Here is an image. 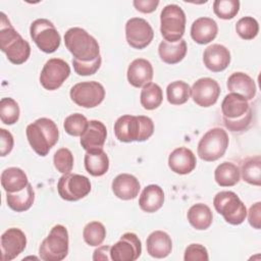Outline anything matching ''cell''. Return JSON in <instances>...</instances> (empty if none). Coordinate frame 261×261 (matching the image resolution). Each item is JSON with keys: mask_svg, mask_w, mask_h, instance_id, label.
<instances>
[{"mask_svg": "<svg viewBox=\"0 0 261 261\" xmlns=\"http://www.w3.org/2000/svg\"><path fill=\"white\" fill-rule=\"evenodd\" d=\"M222 120L225 127L232 133L246 130L253 118V111L247 99L243 96L229 93L221 103Z\"/></svg>", "mask_w": 261, "mask_h": 261, "instance_id": "cell-1", "label": "cell"}, {"mask_svg": "<svg viewBox=\"0 0 261 261\" xmlns=\"http://www.w3.org/2000/svg\"><path fill=\"white\" fill-rule=\"evenodd\" d=\"M0 49L13 64L24 63L31 55V46L13 28L4 12L0 13Z\"/></svg>", "mask_w": 261, "mask_h": 261, "instance_id": "cell-2", "label": "cell"}, {"mask_svg": "<svg viewBox=\"0 0 261 261\" xmlns=\"http://www.w3.org/2000/svg\"><path fill=\"white\" fill-rule=\"evenodd\" d=\"M154 133L153 120L145 115H122L114 123V134L123 143L144 142Z\"/></svg>", "mask_w": 261, "mask_h": 261, "instance_id": "cell-3", "label": "cell"}, {"mask_svg": "<svg viewBox=\"0 0 261 261\" xmlns=\"http://www.w3.org/2000/svg\"><path fill=\"white\" fill-rule=\"evenodd\" d=\"M28 141L40 156H46L58 142L59 130L56 123L47 117H41L30 123L25 129Z\"/></svg>", "mask_w": 261, "mask_h": 261, "instance_id": "cell-4", "label": "cell"}, {"mask_svg": "<svg viewBox=\"0 0 261 261\" xmlns=\"http://www.w3.org/2000/svg\"><path fill=\"white\" fill-rule=\"evenodd\" d=\"M64 44L74 59L93 61L100 56L97 40L82 28H70L64 34Z\"/></svg>", "mask_w": 261, "mask_h": 261, "instance_id": "cell-5", "label": "cell"}, {"mask_svg": "<svg viewBox=\"0 0 261 261\" xmlns=\"http://www.w3.org/2000/svg\"><path fill=\"white\" fill-rule=\"evenodd\" d=\"M69 238L65 226L54 225L39 247L40 258L44 261H61L68 254Z\"/></svg>", "mask_w": 261, "mask_h": 261, "instance_id": "cell-6", "label": "cell"}, {"mask_svg": "<svg viewBox=\"0 0 261 261\" xmlns=\"http://www.w3.org/2000/svg\"><path fill=\"white\" fill-rule=\"evenodd\" d=\"M213 206L224 220L232 225L243 223L247 217V208L240 197L232 191H222L215 195Z\"/></svg>", "mask_w": 261, "mask_h": 261, "instance_id": "cell-7", "label": "cell"}, {"mask_svg": "<svg viewBox=\"0 0 261 261\" xmlns=\"http://www.w3.org/2000/svg\"><path fill=\"white\" fill-rule=\"evenodd\" d=\"M228 143L227 133L221 127H213L205 133L199 141L197 153L202 160L213 162L224 155Z\"/></svg>", "mask_w": 261, "mask_h": 261, "instance_id": "cell-8", "label": "cell"}, {"mask_svg": "<svg viewBox=\"0 0 261 261\" xmlns=\"http://www.w3.org/2000/svg\"><path fill=\"white\" fill-rule=\"evenodd\" d=\"M186 14L176 4L166 5L160 14V32L165 41L173 43L182 39L186 30Z\"/></svg>", "mask_w": 261, "mask_h": 261, "instance_id": "cell-9", "label": "cell"}, {"mask_svg": "<svg viewBox=\"0 0 261 261\" xmlns=\"http://www.w3.org/2000/svg\"><path fill=\"white\" fill-rule=\"evenodd\" d=\"M31 38L37 47L45 53L55 52L61 42V37L52 21L46 18H38L31 23Z\"/></svg>", "mask_w": 261, "mask_h": 261, "instance_id": "cell-10", "label": "cell"}, {"mask_svg": "<svg viewBox=\"0 0 261 261\" xmlns=\"http://www.w3.org/2000/svg\"><path fill=\"white\" fill-rule=\"evenodd\" d=\"M57 191L59 196L65 201H79L90 194L91 181L82 174L65 173L58 179Z\"/></svg>", "mask_w": 261, "mask_h": 261, "instance_id": "cell-11", "label": "cell"}, {"mask_svg": "<svg viewBox=\"0 0 261 261\" xmlns=\"http://www.w3.org/2000/svg\"><path fill=\"white\" fill-rule=\"evenodd\" d=\"M70 99L84 108H94L101 104L105 98L104 87L95 81L75 84L69 92Z\"/></svg>", "mask_w": 261, "mask_h": 261, "instance_id": "cell-12", "label": "cell"}, {"mask_svg": "<svg viewBox=\"0 0 261 261\" xmlns=\"http://www.w3.org/2000/svg\"><path fill=\"white\" fill-rule=\"evenodd\" d=\"M70 74V67L60 58H51L43 66L40 73V83L48 91L57 90Z\"/></svg>", "mask_w": 261, "mask_h": 261, "instance_id": "cell-13", "label": "cell"}, {"mask_svg": "<svg viewBox=\"0 0 261 261\" xmlns=\"http://www.w3.org/2000/svg\"><path fill=\"white\" fill-rule=\"evenodd\" d=\"M154 38L151 24L144 18L133 17L125 23V39L127 44L135 49H144L150 45Z\"/></svg>", "mask_w": 261, "mask_h": 261, "instance_id": "cell-14", "label": "cell"}, {"mask_svg": "<svg viewBox=\"0 0 261 261\" xmlns=\"http://www.w3.org/2000/svg\"><path fill=\"white\" fill-rule=\"evenodd\" d=\"M142 253V243L134 232H125L111 246L110 256L113 261H135Z\"/></svg>", "mask_w": 261, "mask_h": 261, "instance_id": "cell-15", "label": "cell"}, {"mask_svg": "<svg viewBox=\"0 0 261 261\" xmlns=\"http://www.w3.org/2000/svg\"><path fill=\"white\" fill-rule=\"evenodd\" d=\"M191 95L197 105L210 107L217 102L220 95V87L218 83L211 77H201L193 84Z\"/></svg>", "mask_w": 261, "mask_h": 261, "instance_id": "cell-16", "label": "cell"}, {"mask_svg": "<svg viewBox=\"0 0 261 261\" xmlns=\"http://www.w3.org/2000/svg\"><path fill=\"white\" fill-rule=\"evenodd\" d=\"M27 237L17 227H10L1 236V258L2 261H11L24 251Z\"/></svg>", "mask_w": 261, "mask_h": 261, "instance_id": "cell-17", "label": "cell"}, {"mask_svg": "<svg viewBox=\"0 0 261 261\" xmlns=\"http://www.w3.org/2000/svg\"><path fill=\"white\" fill-rule=\"evenodd\" d=\"M107 138V128L100 120H90L81 136V145L86 151L103 149Z\"/></svg>", "mask_w": 261, "mask_h": 261, "instance_id": "cell-18", "label": "cell"}, {"mask_svg": "<svg viewBox=\"0 0 261 261\" xmlns=\"http://www.w3.org/2000/svg\"><path fill=\"white\" fill-rule=\"evenodd\" d=\"M204 65L213 72L224 70L230 63L229 50L220 44L208 46L203 53Z\"/></svg>", "mask_w": 261, "mask_h": 261, "instance_id": "cell-19", "label": "cell"}, {"mask_svg": "<svg viewBox=\"0 0 261 261\" xmlns=\"http://www.w3.org/2000/svg\"><path fill=\"white\" fill-rule=\"evenodd\" d=\"M153 66L151 62L145 58H137L133 60L127 67V81L135 88H142L151 83L153 79Z\"/></svg>", "mask_w": 261, "mask_h": 261, "instance_id": "cell-20", "label": "cell"}, {"mask_svg": "<svg viewBox=\"0 0 261 261\" xmlns=\"http://www.w3.org/2000/svg\"><path fill=\"white\" fill-rule=\"evenodd\" d=\"M197 164V159L192 150L186 147L174 149L168 157V166L171 171L177 174H188L192 172Z\"/></svg>", "mask_w": 261, "mask_h": 261, "instance_id": "cell-21", "label": "cell"}, {"mask_svg": "<svg viewBox=\"0 0 261 261\" xmlns=\"http://www.w3.org/2000/svg\"><path fill=\"white\" fill-rule=\"evenodd\" d=\"M113 194L121 200L127 201L135 199L140 192L141 185L136 176L128 173H120L112 180Z\"/></svg>", "mask_w": 261, "mask_h": 261, "instance_id": "cell-22", "label": "cell"}, {"mask_svg": "<svg viewBox=\"0 0 261 261\" xmlns=\"http://www.w3.org/2000/svg\"><path fill=\"white\" fill-rule=\"evenodd\" d=\"M217 33V23L211 17H199L192 23L191 27V37L200 45H205L213 41L216 38Z\"/></svg>", "mask_w": 261, "mask_h": 261, "instance_id": "cell-23", "label": "cell"}, {"mask_svg": "<svg viewBox=\"0 0 261 261\" xmlns=\"http://www.w3.org/2000/svg\"><path fill=\"white\" fill-rule=\"evenodd\" d=\"M226 86L230 93L239 94L248 101L255 97L257 91L254 80L249 74L242 71L231 73L227 79Z\"/></svg>", "mask_w": 261, "mask_h": 261, "instance_id": "cell-24", "label": "cell"}, {"mask_svg": "<svg viewBox=\"0 0 261 261\" xmlns=\"http://www.w3.org/2000/svg\"><path fill=\"white\" fill-rule=\"evenodd\" d=\"M146 247L150 256L153 258L162 259L171 253L172 241L167 232L162 230H155L148 236Z\"/></svg>", "mask_w": 261, "mask_h": 261, "instance_id": "cell-25", "label": "cell"}, {"mask_svg": "<svg viewBox=\"0 0 261 261\" xmlns=\"http://www.w3.org/2000/svg\"><path fill=\"white\" fill-rule=\"evenodd\" d=\"M164 203V192L158 185H149L144 188L139 198L140 208L147 213L158 211Z\"/></svg>", "mask_w": 261, "mask_h": 261, "instance_id": "cell-26", "label": "cell"}, {"mask_svg": "<svg viewBox=\"0 0 261 261\" xmlns=\"http://www.w3.org/2000/svg\"><path fill=\"white\" fill-rule=\"evenodd\" d=\"M187 50V43L184 39L173 43L163 40L158 46L159 57L167 64H176L180 62L185 58Z\"/></svg>", "mask_w": 261, "mask_h": 261, "instance_id": "cell-27", "label": "cell"}, {"mask_svg": "<svg viewBox=\"0 0 261 261\" xmlns=\"http://www.w3.org/2000/svg\"><path fill=\"white\" fill-rule=\"evenodd\" d=\"M84 163L86 170L93 176H102L109 169V158L103 149L87 151Z\"/></svg>", "mask_w": 261, "mask_h": 261, "instance_id": "cell-28", "label": "cell"}, {"mask_svg": "<svg viewBox=\"0 0 261 261\" xmlns=\"http://www.w3.org/2000/svg\"><path fill=\"white\" fill-rule=\"evenodd\" d=\"M29 184L25 172L18 167H8L1 173V185L6 193L21 191Z\"/></svg>", "mask_w": 261, "mask_h": 261, "instance_id": "cell-29", "label": "cell"}, {"mask_svg": "<svg viewBox=\"0 0 261 261\" xmlns=\"http://www.w3.org/2000/svg\"><path fill=\"white\" fill-rule=\"evenodd\" d=\"M190 224L197 230L207 229L213 221V214L209 206L203 203H197L190 207L187 213Z\"/></svg>", "mask_w": 261, "mask_h": 261, "instance_id": "cell-30", "label": "cell"}, {"mask_svg": "<svg viewBox=\"0 0 261 261\" xmlns=\"http://www.w3.org/2000/svg\"><path fill=\"white\" fill-rule=\"evenodd\" d=\"M35 201V192L31 184L15 193H7L6 202L10 209L16 212L29 210Z\"/></svg>", "mask_w": 261, "mask_h": 261, "instance_id": "cell-31", "label": "cell"}, {"mask_svg": "<svg viewBox=\"0 0 261 261\" xmlns=\"http://www.w3.org/2000/svg\"><path fill=\"white\" fill-rule=\"evenodd\" d=\"M214 179L220 187H232L241 179L240 168L232 162L224 161L215 168Z\"/></svg>", "mask_w": 261, "mask_h": 261, "instance_id": "cell-32", "label": "cell"}, {"mask_svg": "<svg viewBox=\"0 0 261 261\" xmlns=\"http://www.w3.org/2000/svg\"><path fill=\"white\" fill-rule=\"evenodd\" d=\"M242 178L253 186L261 185V157L259 155L246 158L241 165Z\"/></svg>", "mask_w": 261, "mask_h": 261, "instance_id": "cell-33", "label": "cell"}, {"mask_svg": "<svg viewBox=\"0 0 261 261\" xmlns=\"http://www.w3.org/2000/svg\"><path fill=\"white\" fill-rule=\"evenodd\" d=\"M163 101L162 89L155 83L145 85L141 91L140 102L146 110H154L158 108Z\"/></svg>", "mask_w": 261, "mask_h": 261, "instance_id": "cell-34", "label": "cell"}, {"mask_svg": "<svg viewBox=\"0 0 261 261\" xmlns=\"http://www.w3.org/2000/svg\"><path fill=\"white\" fill-rule=\"evenodd\" d=\"M191 96V87L184 81H174L166 88L167 101L172 105L185 104Z\"/></svg>", "mask_w": 261, "mask_h": 261, "instance_id": "cell-35", "label": "cell"}, {"mask_svg": "<svg viewBox=\"0 0 261 261\" xmlns=\"http://www.w3.org/2000/svg\"><path fill=\"white\" fill-rule=\"evenodd\" d=\"M106 237V228L103 223L99 221H91L84 227L83 238L84 241L92 247L101 245Z\"/></svg>", "mask_w": 261, "mask_h": 261, "instance_id": "cell-36", "label": "cell"}, {"mask_svg": "<svg viewBox=\"0 0 261 261\" xmlns=\"http://www.w3.org/2000/svg\"><path fill=\"white\" fill-rule=\"evenodd\" d=\"M20 109L17 102L9 97L2 98L0 101V118L4 124L12 125L19 119Z\"/></svg>", "mask_w": 261, "mask_h": 261, "instance_id": "cell-37", "label": "cell"}, {"mask_svg": "<svg viewBox=\"0 0 261 261\" xmlns=\"http://www.w3.org/2000/svg\"><path fill=\"white\" fill-rule=\"evenodd\" d=\"M236 32L244 40H253L259 33V23L252 16H244L237 21Z\"/></svg>", "mask_w": 261, "mask_h": 261, "instance_id": "cell-38", "label": "cell"}, {"mask_svg": "<svg viewBox=\"0 0 261 261\" xmlns=\"http://www.w3.org/2000/svg\"><path fill=\"white\" fill-rule=\"evenodd\" d=\"M239 10V0H215L213 2V11L221 19H232Z\"/></svg>", "mask_w": 261, "mask_h": 261, "instance_id": "cell-39", "label": "cell"}, {"mask_svg": "<svg viewBox=\"0 0 261 261\" xmlns=\"http://www.w3.org/2000/svg\"><path fill=\"white\" fill-rule=\"evenodd\" d=\"M88 119L81 113H73L68 115L63 122L65 132L73 137H81L88 125Z\"/></svg>", "mask_w": 261, "mask_h": 261, "instance_id": "cell-40", "label": "cell"}, {"mask_svg": "<svg viewBox=\"0 0 261 261\" xmlns=\"http://www.w3.org/2000/svg\"><path fill=\"white\" fill-rule=\"evenodd\" d=\"M53 163L57 171L65 174L69 173L73 168V155L67 148L58 149L53 156Z\"/></svg>", "mask_w": 261, "mask_h": 261, "instance_id": "cell-41", "label": "cell"}, {"mask_svg": "<svg viewBox=\"0 0 261 261\" xmlns=\"http://www.w3.org/2000/svg\"><path fill=\"white\" fill-rule=\"evenodd\" d=\"M101 63H102L101 55L93 61H80L77 59L72 58V65L75 73L84 76L92 75L96 73V71L100 68Z\"/></svg>", "mask_w": 261, "mask_h": 261, "instance_id": "cell-42", "label": "cell"}, {"mask_svg": "<svg viewBox=\"0 0 261 261\" xmlns=\"http://www.w3.org/2000/svg\"><path fill=\"white\" fill-rule=\"evenodd\" d=\"M208 259V251L201 244H191L185 250V261H207Z\"/></svg>", "mask_w": 261, "mask_h": 261, "instance_id": "cell-43", "label": "cell"}, {"mask_svg": "<svg viewBox=\"0 0 261 261\" xmlns=\"http://www.w3.org/2000/svg\"><path fill=\"white\" fill-rule=\"evenodd\" d=\"M14 145L13 136L5 128H0V155L2 157L8 155Z\"/></svg>", "mask_w": 261, "mask_h": 261, "instance_id": "cell-44", "label": "cell"}, {"mask_svg": "<svg viewBox=\"0 0 261 261\" xmlns=\"http://www.w3.org/2000/svg\"><path fill=\"white\" fill-rule=\"evenodd\" d=\"M248 213V220L251 226H253L256 229H260L261 227V203L257 202L253 204Z\"/></svg>", "mask_w": 261, "mask_h": 261, "instance_id": "cell-45", "label": "cell"}, {"mask_svg": "<svg viewBox=\"0 0 261 261\" xmlns=\"http://www.w3.org/2000/svg\"><path fill=\"white\" fill-rule=\"evenodd\" d=\"M135 8L142 13H151L156 10L159 5L158 0H135L133 2Z\"/></svg>", "mask_w": 261, "mask_h": 261, "instance_id": "cell-46", "label": "cell"}, {"mask_svg": "<svg viewBox=\"0 0 261 261\" xmlns=\"http://www.w3.org/2000/svg\"><path fill=\"white\" fill-rule=\"evenodd\" d=\"M110 249L111 246H100L98 247L93 254V260L94 261H108L111 260V256H110Z\"/></svg>", "mask_w": 261, "mask_h": 261, "instance_id": "cell-47", "label": "cell"}]
</instances>
